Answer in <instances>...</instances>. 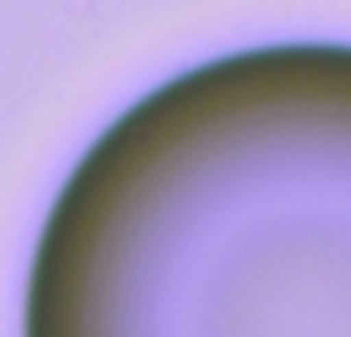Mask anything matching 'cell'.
Returning a JSON list of instances; mask_svg holds the SVG:
<instances>
[{"label":"cell","mask_w":351,"mask_h":337,"mask_svg":"<svg viewBox=\"0 0 351 337\" xmlns=\"http://www.w3.org/2000/svg\"><path fill=\"white\" fill-rule=\"evenodd\" d=\"M20 337H351V44L130 102L44 217Z\"/></svg>","instance_id":"cell-1"}]
</instances>
